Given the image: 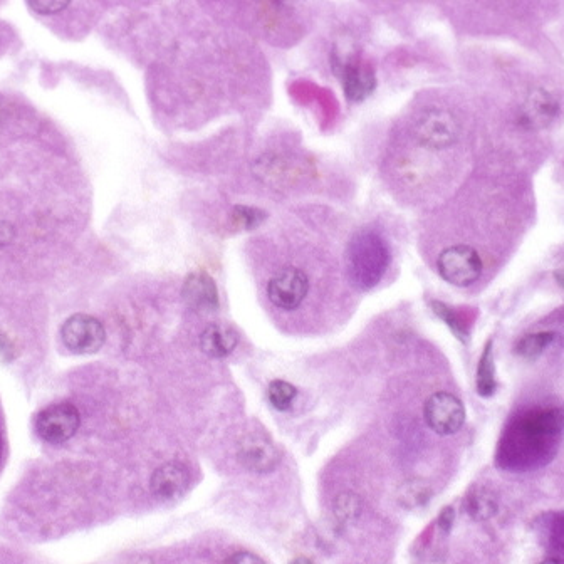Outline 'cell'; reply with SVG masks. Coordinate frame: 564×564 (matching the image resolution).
<instances>
[{
  "instance_id": "4fadbf2b",
  "label": "cell",
  "mask_w": 564,
  "mask_h": 564,
  "mask_svg": "<svg viewBox=\"0 0 564 564\" xmlns=\"http://www.w3.org/2000/svg\"><path fill=\"white\" fill-rule=\"evenodd\" d=\"M239 336L227 324H210L200 336V348L210 358H225L235 350Z\"/></svg>"
},
{
  "instance_id": "5bb4252c",
  "label": "cell",
  "mask_w": 564,
  "mask_h": 564,
  "mask_svg": "<svg viewBox=\"0 0 564 564\" xmlns=\"http://www.w3.org/2000/svg\"><path fill=\"white\" fill-rule=\"evenodd\" d=\"M477 393L482 398H489L497 392L496 360H494V341L489 340L482 351L481 361L477 366Z\"/></svg>"
},
{
  "instance_id": "30bf717a",
  "label": "cell",
  "mask_w": 564,
  "mask_h": 564,
  "mask_svg": "<svg viewBox=\"0 0 564 564\" xmlns=\"http://www.w3.org/2000/svg\"><path fill=\"white\" fill-rule=\"evenodd\" d=\"M559 100L548 89L538 88L528 94L521 108V123L529 130H541L558 118Z\"/></svg>"
},
{
  "instance_id": "52a82bcc",
  "label": "cell",
  "mask_w": 564,
  "mask_h": 564,
  "mask_svg": "<svg viewBox=\"0 0 564 564\" xmlns=\"http://www.w3.org/2000/svg\"><path fill=\"white\" fill-rule=\"evenodd\" d=\"M79 423L78 408L71 403H54L37 415V435L49 444H63L78 432Z\"/></svg>"
},
{
  "instance_id": "d4e9b609",
  "label": "cell",
  "mask_w": 564,
  "mask_h": 564,
  "mask_svg": "<svg viewBox=\"0 0 564 564\" xmlns=\"http://www.w3.org/2000/svg\"><path fill=\"white\" fill-rule=\"evenodd\" d=\"M554 277H556V281H558L559 286L564 289V259L563 261L559 262V266L556 267V271H554Z\"/></svg>"
},
{
  "instance_id": "7c38bea8",
  "label": "cell",
  "mask_w": 564,
  "mask_h": 564,
  "mask_svg": "<svg viewBox=\"0 0 564 564\" xmlns=\"http://www.w3.org/2000/svg\"><path fill=\"white\" fill-rule=\"evenodd\" d=\"M183 301L199 313H210L219 306V293L214 279L205 272H194L183 282Z\"/></svg>"
},
{
  "instance_id": "d6986e66",
  "label": "cell",
  "mask_w": 564,
  "mask_h": 564,
  "mask_svg": "<svg viewBox=\"0 0 564 564\" xmlns=\"http://www.w3.org/2000/svg\"><path fill=\"white\" fill-rule=\"evenodd\" d=\"M360 506L358 496H355V494H343V496L338 497V502H336V512L343 519H351V517L356 516L360 512Z\"/></svg>"
},
{
  "instance_id": "603a6c76",
  "label": "cell",
  "mask_w": 564,
  "mask_h": 564,
  "mask_svg": "<svg viewBox=\"0 0 564 564\" xmlns=\"http://www.w3.org/2000/svg\"><path fill=\"white\" fill-rule=\"evenodd\" d=\"M12 239H14L12 225L7 224V222H0V246L11 244Z\"/></svg>"
},
{
  "instance_id": "8fae6325",
  "label": "cell",
  "mask_w": 564,
  "mask_h": 564,
  "mask_svg": "<svg viewBox=\"0 0 564 564\" xmlns=\"http://www.w3.org/2000/svg\"><path fill=\"white\" fill-rule=\"evenodd\" d=\"M190 486V476L185 465L180 462H167L160 465L152 474L150 489L160 501H175L182 497Z\"/></svg>"
},
{
  "instance_id": "7a4b0ae2",
  "label": "cell",
  "mask_w": 564,
  "mask_h": 564,
  "mask_svg": "<svg viewBox=\"0 0 564 564\" xmlns=\"http://www.w3.org/2000/svg\"><path fill=\"white\" fill-rule=\"evenodd\" d=\"M459 121L454 113L444 108H427L420 111L413 123V135L418 143L432 150H444L459 138Z\"/></svg>"
},
{
  "instance_id": "5b68a950",
  "label": "cell",
  "mask_w": 564,
  "mask_h": 564,
  "mask_svg": "<svg viewBox=\"0 0 564 564\" xmlns=\"http://www.w3.org/2000/svg\"><path fill=\"white\" fill-rule=\"evenodd\" d=\"M309 293V277L303 269L288 266L276 272L267 284V298L282 311H294Z\"/></svg>"
},
{
  "instance_id": "ba28073f",
  "label": "cell",
  "mask_w": 564,
  "mask_h": 564,
  "mask_svg": "<svg viewBox=\"0 0 564 564\" xmlns=\"http://www.w3.org/2000/svg\"><path fill=\"white\" fill-rule=\"evenodd\" d=\"M237 457L247 470L266 474L276 469L281 454L272 440L264 432L252 430L242 435V439L237 444Z\"/></svg>"
},
{
  "instance_id": "e0dca14e",
  "label": "cell",
  "mask_w": 564,
  "mask_h": 564,
  "mask_svg": "<svg viewBox=\"0 0 564 564\" xmlns=\"http://www.w3.org/2000/svg\"><path fill=\"white\" fill-rule=\"evenodd\" d=\"M298 395V390L291 385V383L284 382V380H274L269 383L267 387V398L269 403L276 410H288L293 407L294 398Z\"/></svg>"
},
{
  "instance_id": "ffe728a7",
  "label": "cell",
  "mask_w": 564,
  "mask_h": 564,
  "mask_svg": "<svg viewBox=\"0 0 564 564\" xmlns=\"http://www.w3.org/2000/svg\"><path fill=\"white\" fill-rule=\"evenodd\" d=\"M68 2H29L27 7L36 12V14H44V16H51V14H58V12L68 9Z\"/></svg>"
},
{
  "instance_id": "ac0fdd59",
  "label": "cell",
  "mask_w": 564,
  "mask_h": 564,
  "mask_svg": "<svg viewBox=\"0 0 564 564\" xmlns=\"http://www.w3.org/2000/svg\"><path fill=\"white\" fill-rule=\"evenodd\" d=\"M435 313L439 314L440 318L444 319L445 323L449 324L450 328L454 329L455 335L459 336L460 340H465L467 331H465V323L459 318V314L455 313L454 309L444 304L434 303Z\"/></svg>"
},
{
  "instance_id": "3957f363",
  "label": "cell",
  "mask_w": 564,
  "mask_h": 564,
  "mask_svg": "<svg viewBox=\"0 0 564 564\" xmlns=\"http://www.w3.org/2000/svg\"><path fill=\"white\" fill-rule=\"evenodd\" d=\"M437 269L444 281L457 288H467L481 277L482 259L470 246H452L437 259Z\"/></svg>"
},
{
  "instance_id": "44dd1931",
  "label": "cell",
  "mask_w": 564,
  "mask_h": 564,
  "mask_svg": "<svg viewBox=\"0 0 564 564\" xmlns=\"http://www.w3.org/2000/svg\"><path fill=\"white\" fill-rule=\"evenodd\" d=\"M235 219L241 220V224L246 225V227H254V225H259L264 215L256 209H249V207H237L235 209Z\"/></svg>"
},
{
  "instance_id": "2e32d148",
  "label": "cell",
  "mask_w": 564,
  "mask_h": 564,
  "mask_svg": "<svg viewBox=\"0 0 564 564\" xmlns=\"http://www.w3.org/2000/svg\"><path fill=\"white\" fill-rule=\"evenodd\" d=\"M556 335L549 331H541V333H531L519 338L514 346V353L521 356L524 360H534L539 355H543L544 350L553 343Z\"/></svg>"
},
{
  "instance_id": "9a60e30c",
  "label": "cell",
  "mask_w": 564,
  "mask_h": 564,
  "mask_svg": "<svg viewBox=\"0 0 564 564\" xmlns=\"http://www.w3.org/2000/svg\"><path fill=\"white\" fill-rule=\"evenodd\" d=\"M465 509L472 519L487 521L497 512V499L487 487H476L470 491Z\"/></svg>"
},
{
  "instance_id": "9c48e42d",
  "label": "cell",
  "mask_w": 564,
  "mask_h": 564,
  "mask_svg": "<svg viewBox=\"0 0 564 564\" xmlns=\"http://www.w3.org/2000/svg\"><path fill=\"white\" fill-rule=\"evenodd\" d=\"M336 73L340 74L345 84V93L350 101L365 100L373 93L376 86L375 73L370 64L361 63L355 56L336 58Z\"/></svg>"
},
{
  "instance_id": "8992f818",
  "label": "cell",
  "mask_w": 564,
  "mask_h": 564,
  "mask_svg": "<svg viewBox=\"0 0 564 564\" xmlns=\"http://www.w3.org/2000/svg\"><path fill=\"white\" fill-rule=\"evenodd\" d=\"M423 417L435 434H457L465 423L464 403L452 393H434L423 405Z\"/></svg>"
},
{
  "instance_id": "6da1fadb",
  "label": "cell",
  "mask_w": 564,
  "mask_h": 564,
  "mask_svg": "<svg viewBox=\"0 0 564 564\" xmlns=\"http://www.w3.org/2000/svg\"><path fill=\"white\" fill-rule=\"evenodd\" d=\"M390 247L380 232L361 229L351 237L346 251V271L351 284L360 291H370L382 281L390 266Z\"/></svg>"
},
{
  "instance_id": "cb8c5ba5",
  "label": "cell",
  "mask_w": 564,
  "mask_h": 564,
  "mask_svg": "<svg viewBox=\"0 0 564 564\" xmlns=\"http://www.w3.org/2000/svg\"><path fill=\"white\" fill-rule=\"evenodd\" d=\"M452 523H454V511H452L450 507H447V509H444L442 514H440V526L447 531V529H450V526H452Z\"/></svg>"
},
{
  "instance_id": "484cf974",
  "label": "cell",
  "mask_w": 564,
  "mask_h": 564,
  "mask_svg": "<svg viewBox=\"0 0 564 564\" xmlns=\"http://www.w3.org/2000/svg\"><path fill=\"white\" fill-rule=\"evenodd\" d=\"M539 564H564L563 559H559V558H549V559H544L543 563H539Z\"/></svg>"
},
{
  "instance_id": "277c9868",
  "label": "cell",
  "mask_w": 564,
  "mask_h": 564,
  "mask_svg": "<svg viewBox=\"0 0 564 564\" xmlns=\"http://www.w3.org/2000/svg\"><path fill=\"white\" fill-rule=\"evenodd\" d=\"M61 340L71 353L93 355L105 345V326L89 314H73L61 326Z\"/></svg>"
},
{
  "instance_id": "7402d4cb",
  "label": "cell",
  "mask_w": 564,
  "mask_h": 564,
  "mask_svg": "<svg viewBox=\"0 0 564 564\" xmlns=\"http://www.w3.org/2000/svg\"><path fill=\"white\" fill-rule=\"evenodd\" d=\"M225 564H266L257 554L249 553V551H239L232 554Z\"/></svg>"
}]
</instances>
